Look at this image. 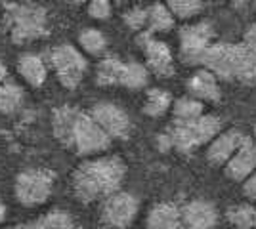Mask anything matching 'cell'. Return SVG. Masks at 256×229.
Listing matches in <instances>:
<instances>
[{"instance_id":"cell-1","label":"cell","mask_w":256,"mask_h":229,"mask_svg":"<svg viewBox=\"0 0 256 229\" xmlns=\"http://www.w3.org/2000/svg\"><path fill=\"white\" fill-rule=\"evenodd\" d=\"M124 163L118 157H100L82 163L73 172V189L82 203L107 199L117 193L124 180Z\"/></svg>"},{"instance_id":"cell-2","label":"cell","mask_w":256,"mask_h":229,"mask_svg":"<svg viewBox=\"0 0 256 229\" xmlns=\"http://www.w3.org/2000/svg\"><path fill=\"white\" fill-rule=\"evenodd\" d=\"M222 120L212 115H203L193 122L186 124H172L168 130L157 136V149L166 153L168 149H176L180 153H190L199 145L210 143L220 134Z\"/></svg>"},{"instance_id":"cell-3","label":"cell","mask_w":256,"mask_h":229,"mask_svg":"<svg viewBox=\"0 0 256 229\" xmlns=\"http://www.w3.org/2000/svg\"><path fill=\"white\" fill-rule=\"evenodd\" d=\"M6 27L10 29L12 40L18 44L31 42L46 34V10L34 4H8Z\"/></svg>"},{"instance_id":"cell-4","label":"cell","mask_w":256,"mask_h":229,"mask_svg":"<svg viewBox=\"0 0 256 229\" xmlns=\"http://www.w3.org/2000/svg\"><path fill=\"white\" fill-rule=\"evenodd\" d=\"M54 180L56 176L52 170H44V168H31L22 172L14 184V193L18 203L23 207H38L46 203L52 195Z\"/></svg>"},{"instance_id":"cell-5","label":"cell","mask_w":256,"mask_h":229,"mask_svg":"<svg viewBox=\"0 0 256 229\" xmlns=\"http://www.w3.org/2000/svg\"><path fill=\"white\" fill-rule=\"evenodd\" d=\"M201 65H204V69L212 73L216 78H226V80L237 78L239 80L241 69H243L241 44H210L201 59Z\"/></svg>"},{"instance_id":"cell-6","label":"cell","mask_w":256,"mask_h":229,"mask_svg":"<svg viewBox=\"0 0 256 229\" xmlns=\"http://www.w3.org/2000/svg\"><path fill=\"white\" fill-rule=\"evenodd\" d=\"M109 145H111V140L106 132L98 126L88 113L78 111L71 130L69 149L76 151L78 155H96V153L106 151Z\"/></svg>"},{"instance_id":"cell-7","label":"cell","mask_w":256,"mask_h":229,"mask_svg":"<svg viewBox=\"0 0 256 229\" xmlns=\"http://www.w3.org/2000/svg\"><path fill=\"white\" fill-rule=\"evenodd\" d=\"M50 65L56 71L60 82L69 90L80 84L86 69H88L84 55L71 44H62V46L54 48L50 52Z\"/></svg>"},{"instance_id":"cell-8","label":"cell","mask_w":256,"mask_h":229,"mask_svg":"<svg viewBox=\"0 0 256 229\" xmlns=\"http://www.w3.org/2000/svg\"><path fill=\"white\" fill-rule=\"evenodd\" d=\"M212 40V25L208 21H199L186 25L180 31V54L184 63L201 65L204 52L208 50Z\"/></svg>"},{"instance_id":"cell-9","label":"cell","mask_w":256,"mask_h":229,"mask_svg":"<svg viewBox=\"0 0 256 229\" xmlns=\"http://www.w3.org/2000/svg\"><path fill=\"white\" fill-rule=\"evenodd\" d=\"M138 199L128 191L109 195L102 207V222L109 229H126L138 214Z\"/></svg>"},{"instance_id":"cell-10","label":"cell","mask_w":256,"mask_h":229,"mask_svg":"<svg viewBox=\"0 0 256 229\" xmlns=\"http://www.w3.org/2000/svg\"><path fill=\"white\" fill-rule=\"evenodd\" d=\"M88 115L109 136V140H113V138L122 140L130 134L132 122L128 119L126 111L120 109L115 103H107V101L96 103Z\"/></svg>"},{"instance_id":"cell-11","label":"cell","mask_w":256,"mask_h":229,"mask_svg":"<svg viewBox=\"0 0 256 229\" xmlns=\"http://www.w3.org/2000/svg\"><path fill=\"white\" fill-rule=\"evenodd\" d=\"M138 46L144 50L146 59H148V69H151L157 76H170L174 73L172 67V52L170 48L162 40L153 38L150 31H144L136 38Z\"/></svg>"},{"instance_id":"cell-12","label":"cell","mask_w":256,"mask_h":229,"mask_svg":"<svg viewBox=\"0 0 256 229\" xmlns=\"http://www.w3.org/2000/svg\"><path fill=\"white\" fill-rule=\"evenodd\" d=\"M182 222L186 229H214L218 222V212L212 203L195 199L180 208Z\"/></svg>"},{"instance_id":"cell-13","label":"cell","mask_w":256,"mask_h":229,"mask_svg":"<svg viewBox=\"0 0 256 229\" xmlns=\"http://www.w3.org/2000/svg\"><path fill=\"white\" fill-rule=\"evenodd\" d=\"M256 170V145L250 138H245L241 147L226 163V176L234 182H245Z\"/></svg>"},{"instance_id":"cell-14","label":"cell","mask_w":256,"mask_h":229,"mask_svg":"<svg viewBox=\"0 0 256 229\" xmlns=\"http://www.w3.org/2000/svg\"><path fill=\"white\" fill-rule=\"evenodd\" d=\"M245 138L246 136L241 130H228L218 134L212 142L208 143V149H206L208 163L214 164V166L226 164L234 157V153L241 147V143L245 142Z\"/></svg>"},{"instance_id":"cell-15","label":"cell","mask_w":256,"mask_h":229,"mask_svg":"<svg viewBox=\"0 0 256 229\" xmlns=\"http://www.w3.org/2000/svg\"><path fill=\"white\" fill-rule=\"evenodd\" d=\"M188 92L192 94L193 99L197 101H212V103H218L222 99V92H220V86H218V78L208 73L206 69H201L197 71L195 75L188 80Z\"/></svg>"},{"instance_id":"cell-16","label":"cell","mask_w":256,"mask_h":229,"mask_svg":"<svg viewBox=\"0 0 256 229\" xmlns=\"http://www.w3.org/2000/svg\"><path fill=\"white\" fill-rule=\"evenodd\" d=\"M148 229H186L180 208L170 203H160L148 216Z\"/></svg>"},{"instance_id":"cell-17","label":"cell","mask_w":256,"mask_h":229,"mask_svg":"<svg viewBox=\"0 0 256 229\" xmlns=\"http://www.w3.org/2000/svg\"><path fill=\"white\" fill-rule=\"evenodd\" d=\"M18 71L23 76V80L31 86L38 88L44 84L48 75V65L38 54H23L18 59Z\"/></svg>"},{"instance_id":"cell-18","label":"cell","mask_w":256,"mask_h":229,"mask_svg":"<svg viewBox=\"0 0 256 229\" xmlns=\"http://www.w3.org/2000/svg\"><path fill=\"white\" fill-rule=\"evenodd\" d=\"M241 48H243V73L239 80L245 84H256V23L246 29Z\"/></svg>"},{"instance_id":"cell-19","label":"cell","mask_w":256,"mask_h":229,"mask_svg":"<svg viewBox=\"0 0 256 229\" xmlns=\"http://www.w3.org/2000/svg\"><path fill=\"white\" fill-rule=\"evenodd\" d=\"M76 113H78V109L71 107V105H64V107H58V109L54 111V136L65 147H69V142H71V130H73V124H75Z\"/></svg>"},{"instance_id":"cell-20","label":"cell","mask_w":256,"mask_h":229,"mask_svg":"<svg viewBox=\"0 0 256 229\" xmlns=\"http://www.w3.org/2000/svg\"><path fill=\"white\" fill-rule=\"evenodd\" d=\"M23 88L12 80L0 84V113L2 115H16L23 105Z\"/></svg>"},{"instance_id":"cell-21","label":"cell","mask_w":256,"mask_h":229,"mask_svg":"<svg viewBox=\"0 0 256 229\" xmlns=\"http://www.w3.org/2000/svg\"><path fill=\"white\" fill-rule=\"evenodd\" d=\"M204 105L201 101L193 98H178L174 101L172 107V117H174V124H186V122H193L199 117H203Z\"/></svg>"},{"instance_id":"cell-22","label":"cell","mask_w":256,"mask_h":229,"mask_svg":"<svg viewBox=\"0 0 256 229\" xmlns=\"http://www.w3.org/2000/svg\"><path fill=\"white\" fill-rule=\"evenodd\" d=\"M124 63L118 57H104L96 69V82L100 86H113L120 82Z\"/></svg>"},{"instance_id":"cell-23","label":"cell","mask_w":256,"mask_h":229,"mask_svg":"<svg viewBox=\"0 0 256 229\" xmlns=\"http://www.w3.org/2000/svg\"><path fill=\"white\" fill-rule=\"evenodd\" d=\"M150 80V71L148 67L138 63V61H128L122 67V75H120V86L130 88V90H140L148 84Z\"/></svg>"},{"instance_id":"cell-24","label":"cell","mask_w":256,"mask_h":229,"mask_svg":"<svg viewBox=\"0 0 256 229\" xmlns=\"http://www.w3.org/2000/svg\"><path fill=\"white\" fill-rule=\"evenodd\" d=\"M148 27L150 33H164L174 27V15L166 8V4H153L148 8Z\"/></svg>"},{"instance_id":"cell-25","label":"cell","mask_w":256,"mask_h":229,"mask_svg":"<svg viewBox=\"0 0 256 229\" xmlns=\"http://www.w3.org/2000/svg\"><path fill=\"white\" fill-rule=\"evenodd\" d=\"M172 103L170 94L162 88H151L148 92V99H146V105H144V113L148 117H160L164 115Z\"/></svg>"},{"instance_id":"cell-26","label":"cell","mask_w":256,"mask_h":229,"mask_svg":"<svg viewBox=\"0 0 256 229\" xmlns=\"http://www.w3.org/2000/svg\"><path fill=\"white\" fill-rule=\"evenodd\" d=\"M78 44H80V48L84 50L86 54L90 55H102L107 48L106 34L102 33V31H98V29H94V27H88V29L80 31Z\"/></svg>"},{"instance_id":"cell-27","label":"cell","mask_w":256,"mask_h":229,"mask_svg":"<svg viewBox=\"0 0 256 229\" xmlns=\"http://www.w3.org/2000/svg\"><path fill=\"white\" fill-rule=\"evenodd\" d=\"M32 229H75L73 218L64 210H52L31 224Z\"/></svg>"},{"instance_id":"cell-28","label":"cell","mask_w":256,"mask_h":229,"mask_svg":"<svg viewBox=\"0 0 256 229\" xmlns=\"http://www.w3.org/2000/svg\"><path fill=\"white\" fill-rule=\"evenodd\" d=\"M226 216L237 229H250L256 226V208L250 205H235L226 212Z\"/></svg>"},{"instance_id":"cell-29","label":"cell","mask_w":256,"mask_h":229,"mask_svg":"<svg viewBox=\"0 0 256 229\" xmlns=\"http://www.w3.org/2000/svg\"><path fill=\"white\" fill-rule=\"evenodd\" d=\"M166 8L170 10V13L174 17L190 19L193 15H197L199 11H203L204 4L201 0H170L166 4Z\"/></svg>"},{"instance_id":"cell-30","label":"cell","mask_w":256,"mask_h":229,"mask_svg":"<svg viewBox=\"0 0 256 229\" xmlns=\"http://www.w3.org/2000/svg\"><path fill=\"white\" fill-rule=\"evenodd\" d=\"M122 19H124L128 29H132V31H142V29L148 25V8L134 6V8H130L128 11H124Z\"/></svg>"},{"instance_id":"cell-31","label":"cell","mask_w":256,"mask_h":229,"mask_svg":"<svg viewBox=\"0 0 256 229\" xmlns=\"http://www.w3.org/2000/svg\"><path fill=\"white\" fill-rule=\"evenodd\" d=\"M88 13L94 19H107L111 15V2H107V0H92L88 4Z\"/></svg>"},{"instance_id":"cell-32","label":"cell","mask_w":256,"mask_h":229,"mask_svg":"<svg viewBox=\"0 0 256 229\" xmlns=\"http://www.w3.org/2000/svg\"><path fill=\"white\" fill-rule=\"evenodd\" d=\"M243 193H245L248 199L256 201V170L245 180V184H243Z\"/></svg>"},{"instance_id":"cell-33","label":"cell","mask_w":256,"mask_h":229,"mask_svg":"<svg viewBox=\"0 0 256 229\" xmlns=\"http://www.w3.org/2000/svg\"><path fill=\"white\" fill-rule=\"evenodd\" d=\"M6 80H8V69H6L4 63H0V84L6 82Z\"/></svg>"},{"instance_id":"cell-34","label":"cell","mask_w":256,"mask_h":229,"mask_svg":"<svg viewBox=\"0 0 256 229\" xmlns=\"http://www.w3.org/2000/svg\"><path fill=\"white\" fill-rule=\"evenodd\" d=\"M6 220V205L4 203H0V224Z\"/></svg>"},{"instance_id":"cell-35","label":"cell","mask_w":256,"mask_h":229,"mask_svg":"<svg viewBox=\"0 0 256 229\" xmlns=\"http://www.w3.org/2000/svg\"><path fill=\"white\" fill-rule=\"evenodd\" d=\"M4 229H23V226H10V228H4Z\"/></svg>"},{"instance_id":"cell-36","label":"cell","mask_w":256,"mask_h":229,"mask_svg":"<svg viewBox=\"0 0 256 229\" xmlns=\"http://www.w3.org/2000/svg\"><path fill=\"white\" fill-rule=\"evenodd\" d=\"M23 229H32V228H31V224H25V226H23Z\"/></svg>"},{"instance_id":"cell-37","label":"cell","mask_w":256,"mask_h":229,"mask_svg":"<svg viewBox=\"0 0 256 229\" xmlns=\"http://www.w3.org/2000/svg\"><path fill=\"white\" fill-rule=\"evenodd\" d=\"M254 145H256V128H254Z\"/></svg>"}]
</instances>
